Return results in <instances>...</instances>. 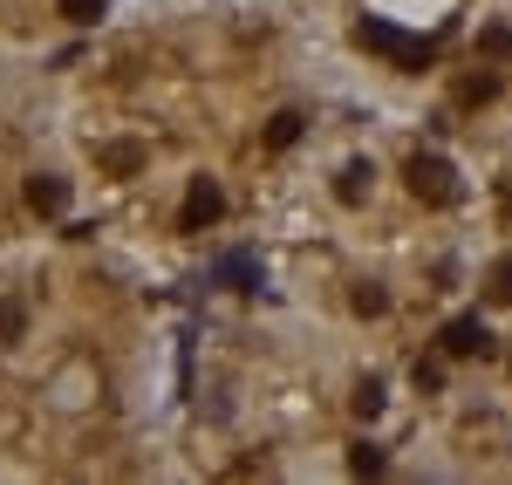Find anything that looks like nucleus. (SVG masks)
<instances>
[{
	"label": "nucleus",
	"instance_id": "obj_1",
	"mask_svg": "<svg viewBox=\"0 0 512 485\" xmlns=\"http://www.w3.org/2000/svg\"><path fill=\"white\" fill-rule=\"evenodd\" d=\"M403 178H410V192L424 205H451L458 199V178H451V164L437 158V151H417V158L403 164Z\"/></svg>",
	"mask_w": 512,
	"mask_h": 485
},
{
	"label": "nucleus",
	"instance_id": "obj_2",
	"mask_svg": "<svg viewBox=\"0 0 512 485\" xmlns=\"http://www.w3.org/2000/svg\"><path fill=\"white\" fill-rule=\"evenodd\" d=\"M437 349H444L451 363H465V356H492V328L478 322V315H458V322H444Z\"/></svg>",
	"mask_w": 512,
	"mask_h": 485
},
{
	"label": "nucleus",
	"instance_id": "obj_3",
	"mask_svg": "<svg viewBox=\"0 0 512 485\" xmlns=\"http://www.w3.org/2000/svg\"><path fill=\"white\" fill-rule=\"evenodd\" d=\"M219 212H226V192H219L212 178H192V192H185V212H178V226H185V233H205V226H212Z\"/></svg>",
	"mask_w": 512,
	"mask_h": 485
},
{
	"label": "nucleus",
	"instance_id": "obj_4",
	"mask_svg": "<svg viewBox=\"0 0 512 485\" xmlns=\"http://www.w3.org/2000/svg\"><path fill=\"white\" fill-rule=\"evenodd\" d=\"M355 35H362V48H383V55L410 62V69H417V62H431V41H403L396 28H383V21H362Z\"/></svg>",
	"mask_w": 512,
	"mask_h": 485
},
{
	"label": "nucleus",
	"instance_id": "obj_5",
	"mask_svg": "<svg viewBox=\"0 0 512 485\" xmlns=\"http://www.w3.org/2000/svg\"><path fill=\"white\" fill-rule=\"evenodd\" d=\"M28 205L41 219H55V212H69V185L62 178H28Z\"/></svg>",
	"mask_w": 512,
	"mask_h": 485
},
{
	"label": "nucleus",
	"instance_id": "obj_6",
	"mask_svg": "<svg viewBox=\"0 0 512 485\" xmlns=\"http://www.w3.org/2000/svg\"><path fill=\"white\" fill-rule=\"evenodd\" d=\"M96 164H103L110 178H130V171H144V144H103Z\"/></svg>",
	"mask_w": 512,
	"mask_h": 485
},
{
	"label": "nucleus",
	"instance_id": "obj_7",
	"mask_svg": "<svg viewBox=\"0 0 512 485\" xmlns=\"http://www.w3.org/2000/svg\"><path fill=\"white\" fill-rule=\"evenodd\" d=\"M369 178H376L369 164H349V171L335 178V199H342V205H362V192H369Z\"/></svg>",
	"mask_w": 512,
	"mask_h": 485
},
{
	"label": "nucleus",
	"instance_id": "obj_8",
	"mask_svg": "<svg viewBox=\"0 0 512 485\" xmlns=\"http://www.w3.org/2000/svg\"><path fill=\"white\" fill-rule=\"evenodd\" d=\"M301 123H308V117H301V110H280V117L267 123V151H287V144L301 137Z\"/></svg>",
	"mask_w": 512,
	"mask_h": 485
},
{
	"label": "nucleus",
	"instance_id": "obj_9",
	"mask_svg": "<svg viewBox=\"0 0 512 485\" xmlns=\"http://www.w3.org/2000/svg\"><path fill=\"white\" fill-rule=\"evenodd\" d=\"M21 335H28V308L14 294H0V342H21Z\"/></svg>",
	"mask_w": 512,
	"mask_h": 485
},
{
	"label": "nucleus",
	"instance_id": "obj_10",
	"mask_svg": "<svg viewBox=\"0 0 512 485\" xmlns=\"http://www.w3.org/2000/svg\"><path fill=\"white\" fill-rule=\"evenodd\" d=\"M410 383H417V390H444V356H417Z\"/></svg>",
	"mask_w": 512,
	"mask_h": 485
},
{
	"label": "nucleus",
	"instance_id": "obj_11",
	"mask_svg": "<svg viewBox=\"0 0 512 485\" xmlns=\"http://www.w3.org/2000/svg\"><path fill=\"white\" fill-rule=\"evenodd\" d=\"M376 410H383V383L362 376V383H355V417H376Z\"/></svg>",
	"mask_w": 512,
	"mask_h": 485
},
{
	"label": "nucleus",
	"instance_id": "obj_12",
	"mask_svg": "<svg viewBox=\"0 0 512 485\" xmlns=\"http://www.w3.org/2000/svg\"><path fill=\"white\" fill-rule=\"evenodd\" d=\"M349 472L376 479V472H383V445H355V451H349Z\"/></svg>",
	"mask_w": 512,
	"mask_h": 485
},
{
	"label": "nucleus",
	"instance_id": "obj_13",
	"mask_svg": "<svg viewBox=\"0 0 512 485\" xmlns=\"http://www.w3.org/2000/svg\"><path fill=\"white\" fill-rule=\"evenodd\" d=\"M62 7V21H76V28H89L96 14H103V0H55Z\"/></svg>",
	"mask_w": 512,
	"mask_h": 485
},
{
	"label": "nucleus",
	"instance_id": "obj_14",
	"mask_svg": "<svg viewBox=\"0 0 512 485\" xmlns=\"http://www.w3.org/2000/svg\"><path fill=\"white\" fill-rule=\"evenodd\" d=\"M383 308H390L383 287H355V315H383Z\"/></svg>",
	"mask_w": 512,
	"mask_h": 485
},
{
	"label": "nucleus",
	"instance_id": "obj_15",
	"mask_svg": "<svg viewBox=\"0 0 512 485\" xmlns=\"http://www.w3.org/2000/svg\"><path fill=\"white\" fill-rule=\"evenodd\" d=\"M499 96V76H472L465 82V103H492Z\"/></svg>",
	"mask_w": 512,
	"mask_h": 485
},
{
	"label": "nucleus",
	"instance_id": "obj_16",
	"mask_svg": "<svg viewBox=\"0 0 512 485\" xmlns=\"http://www.w3.org/2000/svg\"><path fill=\"white\" fill-rule=\"evenodd\" d=\"M492 301H512V253L492 267Z\"/></svg>",
	"mask_w": 512,
	"mask_h": 485
},
{
	"label": "nucleus",
	"instance_id": "obj_17",
	"mask_svg": "<svg viewBox=\"0 0 512 485\" xmlns=\"http://www.w3.org/2000/svg\"><path fill=\"white\" fill-rule=\"evenodd\" d=\"M478 48H485V55H512V35H506V28H485Z\"/></svg>",
	"mask_w": 512,
	"mask_h": 485
}]
</instances>
